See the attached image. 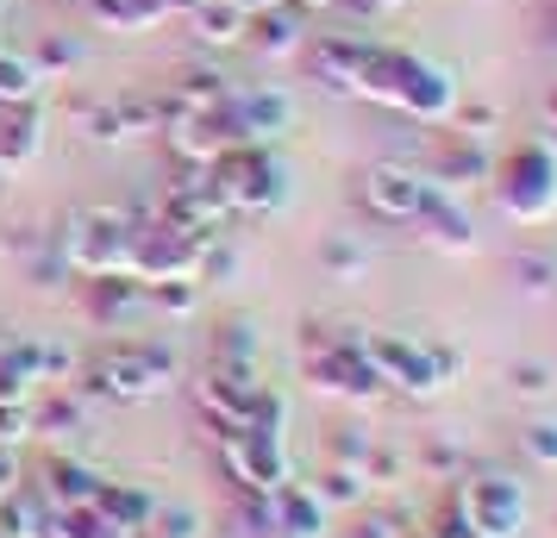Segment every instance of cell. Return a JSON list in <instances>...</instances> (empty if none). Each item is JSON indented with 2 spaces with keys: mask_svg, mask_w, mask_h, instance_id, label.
Masks as SVG:
<instances>
[{
  "mask_svg": "<svg viewBox=\"0 0 557 538\" xmlns=\"http://www.w3.org/2000/svg\"><path fill=\"white\" fill-rule=\"evenodd\" d=\"M32 433V401H0V445H20Z\"/></svg>",
  "mask_w": 557,
  "mask_h": 538,
  "instance_id": "cell-7",
  "label": "cell"
},
{
  "mask_svg": "<svg viewBox=\"0 0 557 538\" xmlns=\"http://www.w3.org/2000/svg\"><path fill=\"white\" fill-rule=\"evenodd\" d=\"M132 220L120 207H101V213H76L70 232H63V257L82 276H126L132 270Z\"/></svg>",
  "mask_w": 557,
  "mask_h": 538,
  "instance_id": "cell-1",
  "label": "cell"
},
{
  "mask_svg": "<svg viewBox=\"0 0 557 538\" xmlns=\"http://www.w3.org/2000/svg\"><path fill=\"white\" fill-rule=\"evenodd\" d=\"M45 151V120H38V107H0V176L7 170H26L38 163Z\"/></svg>",
  "mask_w": 557,
  "mask_h": 538,
  "instance_id": "cell-2",
  "label": "cell"
},
{
  "mask_svg": "<svg viewBox=\"0 0 557 538\" xmlns=\"http://www.w3.org/2000/svg\"><path fill=\"white\" fill-rule=\"evenodd\" d=\"M32 70H38V76L45 82H63V76H76L82 70V45H70V38H45V45H38V51H32Z\"/></svg>",
  "mask_w": 557,
  "mask_h": 538,
  "instance_id": "cell-5",
  "label": "cell"
},
{
  "mask_svg": "<svg viewBox=\"0 0 557 538\" xmlns=\"http://www.w3.org/2000/svg\"><path fill=\"white\" fill-rule=\"evenodd\" d=\"M195 26H201V38H213V45H232L238 26H245V13H238V7H220V0H201V7H195Z\"/></svg>",
  "mask_w": 557,
  "mask_h": 538,
  "instance_id": "cell-6",
  "label": "cell"
},
{
  "mask_svg": "<svg viewBox=\"0 0 557 538\" xmlns=\"http://www.w3.org/2000/svg\"><path fill=\"white\" fill-rule=\"evenodd\" d=\"M38 88H45V76L32 70V57H26V51H7V45H0V107H26V101H38Z\"/></svg>",
  "mask_w": 557,
  "mask_h": 538,
  "instance_id": "cell-4",
  "label": "cell"
},
{
  "mask_svg": "<svg viewBox=\"0 0 557 538\" xmlns=\"http://www.w3.org/2000/svg\"><path fill=\"white\" fill-rule=\"evenodd\" d=\"M0 32H7V0H0Z\"/></svg>",
  "mask_w": 557,
  "mask_h": 538,
  "instance_id": "cell-8",
  "label": "cell"
},
{
  "mask_svg": "<svg viewBox=\"0 0 557 538\" xmlns=\"http://www.w3.org/2000/svg\"><path fill=\"white\" fill-rule=\"evenodd\" d=\"M88 13L101 32H145L170 13V0H88Z\"/></svg>",
  "mask_w": 557,
  "mask_h": 538,
  "instance_id": "cell-3",
  "label": "cell"
}]
</instances>
